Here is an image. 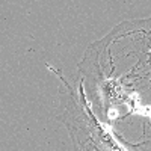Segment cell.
I'll list each match as a JSON object with an SVG mask.
<instances>
[{
    "mask_svg": "<svg viewBox=\"0 0 151 151\" xmlns=\"http://www.w3.org/2000/svg\"><path fill=\"white\" fill-rule=\"evenodd\" d=\"M148 56H150V60H148V62H151V50H150V53H148Z\"/></svg>",
    "mask_w": 151,
    "mask_h": 151,
    "instance_id": "cell-1",
    "label": "cell"
}]
</instances>
